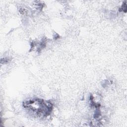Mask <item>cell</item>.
Instances as JSON below:
<instances>
[{"mask_svg":"<svg viewBox=\"0 0 127 127\" xmlns=\"http://www.w3.org/2000/svg\"><path fill=\"white\" fill-rule=\"evenodd\" d=\"M23 106L25 108H30L33 111L36 112L39 116H47L52 110L51 104L45 103L44 101L40 99L29 100L24 102Z\"/></svg>","mask_w":127,"mask_h":127,"instance_id":"cell-1","label":"cell"}]
</instances>
